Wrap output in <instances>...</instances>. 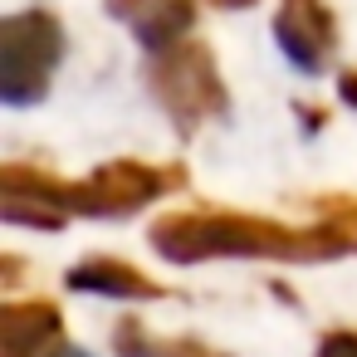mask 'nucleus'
I'll list each match as a JSON object with an SVG mask.
<instances>
[{
	"label": "nucleus",
	"instance_id": "f257e3e1",
	"mask_svg": "<svg viewBox=\"0 0 357 357\" xmlns=\"http://www.w3.org/2000/svg\"><path fill=\"white\" fill-rule=\"evenodd\" d=\"M152 250L167 255L172 264H196V259H289V264H313V259H337L347 255V240L333 230L328 215L318 225H279L264 215H235V211H176L152 225Z\"/></svg>",
	"mask_w": 357,
	"mask_h": 357
},
{
	"label": "nucleus",
	"instance_id": "f03ea898",
	"mask_svg": "<svg viewBox=\"0 0 357 357\" xmlns=\"http://www.w3.org/2000/svg\"><path fill=\"white\" fill-rule=\"evenodd\" d=\"M147 84H152V98L162 103V113L172 118V128L181 137H191L211 118L230 113V93H225L220 69L201 40H176L172 50H157L147 64Z\"/></svg>",
	"mask_w": 357,
	"mask_h": 357
},
{
	"label": "nucleus",
	"instance_id": "7ed1b4c3",
	"mask_svg": "<svg viewBox=\"0 0 357 357\" xmlns=\"http://www.w3.org/2000/svg\"><path fill=\"white\" fill-rule=\"evenodd\" d=\"M64 59V25L50 10H20L0 25V98L30 108L50 93V79Z\"/></svg>",
	"mask_w": 357,
	"mask_h": 357
},
{
	"label": "nucleus",
	"instance_id": "20e7f679",
	"mask_svg": "<svg viewBox=\"0 0 357 357\" xmlns=\"http://www.w3.org/2000/svg\"><path fill=\"white\" fill-rule=\"evenodd\" d=\"M186 186V172L147 162H108L89 181H69V215H132L147 201H162Z\"/></svg>",
	"mask_w": 357,
	"mask_h": 357
},
{
	"label": "nucleus",
	"instance_id": "39448f33",
	"mask_svg": "<svg viewBox=\"0 0 357 357\" xmlns=\"http://www.w3.org/2000/svg\"><path fill=\"white\" fill-rule=\"evenodd\" d=\"M274 40L284 59L303 74H323L337 50V20L323 0H279L274 10Z\"/></svg>",
	"mask_w": 357,
	"mask_h": 357
},
{
	"label": "nucleus",
	"instance_id": "423d86ee",
	"mask_svg": "<svg viewBox=\"0 0 357 357\" xmlns=\"http://www.w3.org/2000/svg\"><path fill=\"white\" fill-rule=\"evenodd\" d=\"M64 342V313L50 298H10L0 308V357H54Z\"/></svg>",
	"mask_w": 357,
	"mask_h": 357
},
{
	"label": "nucleus",
	"instance_id": "0eeeda50",
	"mask_svg": "<svg viewBox=\"0 0 357 357\" xmlns=\"http://www.w3.org/2000/svg\"><path fill=\"white\" fill-rule=\"evenodd\" d=\"M108 15L123 20L152 54L172 50L196 25V0H108Z\"/></svg>",
	"mask_w": 357,
	"mask_h": 357
},
{
	"label": "nucleus",
	"instance_id": "6e6552de",
	"mask_svg": "<svg viewBox=\"0 0 357 357\" xmlns=\"http://www.w3.org/2000/svg\"><path fill=\"white\" fill-rule=\"evenodd\" d=\"M69 289L108 294V298H162V294H167V289L152 284L137 264H128V259H108V255L74 264V269H69Z\"/></svg>",
	"mask_w": 357,
	"mask_h": 357
},
{
	"label": "nucleus",
	"instance_id": "1a4fd4ad",
	"mask_svg": "<svg viewBox=\"0 0 357 357\" xmlns=\"http://www.w3.org/2000/svg\"><path fill=\"white\" fill-rule=\"evenodd\" d=\"M113 352L118 357H230L201 337H152L142 318H123L113 328Z\"/></svg>",
	"mask_w": 357,
	"mask_h": 357
},
{
	"label": "nucleus",
	"instance_id": "9d476101",
	"mask_svg": "<svg viewBox=\"0 0 357 357\" xmlns=\"http://www.w3.org/2000/svg\"><path fill=\"white\" fill-rule=\"evenodd\" d=\"M318 215H328L333 230L347 240V255H357V201H347V196H328V201H318Z\"/></svg>",
	"mask_w": 357,
	"mask_h": 357
},
{
	"label": "nucleus",
	"instance_id": "9b49d317",
	"mask_svg": "<svg viewBox=\"0 0 357 357\" xmlns=\"http://www.w3.org/2000/svg\"><path fill=\"white\" fill-rule=\"evenodd\" d=\"M318 357H357V333H328L323 342H318Z\"/></svg>",
	"mask_w": 357,
	"mask_h": 357
},
{
	"label": "nucleus",
	"instance_id": "f8f14e48",
	"mask_svg": "<svg viewBox=\"0 0 357 357\" xmlns=\"http://www.w3.org/2000/svg\"><path fill=\"white\" fill-rule=\"evenodd\" d=\"M337 84H342V103H352V108H357V69H347Z\"/></svg>",
	"mask_w": 357,
	"mask_h": 357
},
{
	"label": "nucleus",
	"instance_id": "ddd939ff",
	"mask_svg": "<svg viewBox=\"0 0 357 357\" xmlns=\"http://www.w3.org/2000/svg\"><path fill=\"white\" fill-rule=\"evenodd\" d=\"M211 6H225V10H250V6H259V0H211Z\"/></svg>",
	"mask_w": 357,
	"mask_h": 357
},
{
	"label": "nucleus",
	"instance_id": "4468645a",
	"mask_svg": "<svg viewBox=\"0 0 357 357\" xmlns=\"http://www.w3.org/2000/svg\"><path fill=\"white\" fill-rule=\"evenodd\" d=\"M54 357H89V352H84V347H69V342H59V352H54Z\"/></svg>",
	"mask_w": 357,
	"mask_h": 357
}]
</instances>
